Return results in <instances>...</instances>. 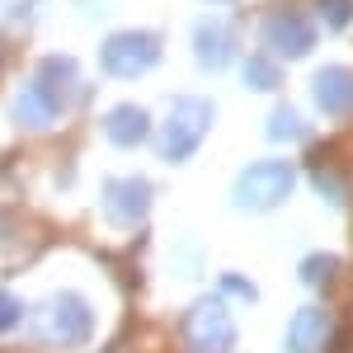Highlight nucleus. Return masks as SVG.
Wrapping results in <instances>:
<instances>
[{"label":"nucleus","mask_w":353,"mask_h":353,"mask_svg":"<svg viewBox=\"0 0 353 353\" xmlns=\"http://www.w3.org/2000/svg\"><path fill=\"white\" fill-rule=\"evenodd\" d=\"M19 316H24V306H19V297H14V292H0V334L19 325Z\"/></svg>","instance_id":"17"},{"label":"nucleus","mask_w":353,"mask_h":353,"mask_svg":"<svg viewBox=\"0 0 353 353\" xmlns=\"http://www.w3.org/2000/svg\"><path fill=\"white\" fill-rule=\"evenodd\" d=\"M193 52H198V61L208 71H221L236 57V28L221 24V19H203V24L193 28Z\"/></svg>","instance_id":"9"},{"label":"nucleus","mask_w":353,"mask_h":353,"mask_svg":"<svg viewBox=\"0 0 353 353\" xmlns=\"http://www.w3.org/2000/svg\"><path fill=\"white\" fill-rule=\"evenodd\" d=\"M311 94H316V104H321L330 118L353 113V71H344V66H325V71H316Z\"/></svg>","instance_id":"10"},{"label":"nucleus","mask_w":353,"mask_h":353,"mask_svg":"<svg viewBox=\"0 0 353 353\" xmlns=\"http://www.w3.org/2000/svg\"><path fill=\"white\" fill-rule=\"evenodd\" d=\"M245 81L254 90H273L278 85V66H269V57H250L245 61Z\"/></svg>","instance_id":"15"},{"label":"nucleus","mask_w":353,"mask_h":353,"mask_svg":"<svg viewBox=\"0 0 353 353\" xmlns=\"http://www.w3.org/2000/svg\"><path fill=\"white\" fill-rule=\"evenodd\" d=\"M104 132H109V141H118V146H137L141 137L151 132V118L141 109H132V104H118V109L104 118Z\"/></svg>","instance_id":"13"},{"label":"nucleus","mask_w":353,"mask_h":353,"mask_svg":"<svg viewBox=\"0 0 353 353\" xmlns=\"http://www.w3.org/2000/svg\"><path fill=\"white\" fill-rule=\"evenodd\" d=\"M330 339V311L325 306H301L288 330V349L292 353H321Z\"/></svg>","instance_id":"11"},{"label":"nucleus","mask_w":353,"mask_h":353,"mask_svg":"<svg viewBox=\"0 0 353 353\" xmlns=\"http://www.w3.org/2000/svg\"><path fill=\"white\" fill-rule=\"evenodd\" d=\"M104 212L113 226H137V221L151 212V184L132 179V174H118L104 184Z\"/></svg>","instance_id":"5"},{"label":"nucleus","mask_w":353,"mask_h":353,"mask_svg":"<svg viewBox=\"0 0 353 353\" xmlns=\"http://www.w3.org/2000/svg\"><path fill=\"white\" fill-rule=\"evenodd\" d=\"M221 288H226V292H236V297H245V301H254V283L241 278V273H226V278H221Z\"/></svg>","instance_id":"19"},{"label":"nucleus","mask_w":353,"mask_h":353,"mask_svg":"<svg viewBox=\"0 0 353 353\" xmlns=\"http://www.w3.org/2000/svg\"><path fill=\"white\" fill-rule=\"evenodd\" d=\"M292 179L297 174H292L288 161H259L236 179L231 198H236V208H245V212H269V208H278L292 193Z\"/></svg>","instance_id":"3"},{"label":"nucleus","mask_w":353,"mask_h":353,"mask_svg":"<svg viewBox=\"0 0 353 353\" xmlns=\"http://www.w3.org/2000/svg\"><path fill=\"white\" fill-rule=\"evenodd\" d=\"M94 334V311L76 292H57L38 306V339L52 349H81Z\"/></svg>","instance_id":"1"},{"label":"nucleus","mask_w":353,"mask_h":353,"mask_svg":"<svg viewBox=\"0 0 353 353\" xmlns=\"http://www.w3.org/2000/svg\"><path fill=\"white\" fill-rule=\"evenodd\" d=\"M156 57H161V43L151 33H113L104 43V66L113 76H141Z\"/></svg>","instance_id":"6"},{"label":"nucleus","mask_w":353,"mask_h":353,"mask_svg":"<svg viewBox=\"0 0 353 353\" xmlns=\"http://www.w3.org/2000/svg\"><path fill=\"white\" fill-rule=\"evenodd\" d=\"M269 137H278V141H292V137H306V128H301V118H297L292 109H273Z\"/></svg>","instance_id":"14"},{"label":"nucleus","mask_w":353,"mask_h":353,"mask_svg":"<svg viewBox=\"0 0 353 353\" xmlns=\"http://www.w3.org/2000/svg\"><path fill=\"white\" fill-rule=\"evenodd\" d=\"M208 123H212V104L208 99H174L170 118L161 123V132H156V151H161L165 161L193 156V146L203 141Z\"/></svg>","instance_id":"2"},{"label":"nucleus","mask_w":353,"mask_h":353,"mask_svg":"<svg viewBox=\"0 0 353 353\" xmlns=\"http://www.w3.org/2000/svg\"><path fill=\"white\" fill-rule=\"evenodd\" d=\"M184 344L193 353H231L236 344V321L217 297L193 301V311L184 316Z\"/></svg>","instance_id":"4"},{"label":"nucleus","mask_w":353,"mask_h":353,"mask_svg":"<svg viewBox=\"0 0 353 353\" xmlns=\"http://www.w3.org/2000/svg\"><path fill=\"white\" fill-rule=\"evenodd\" d=\"M330 273H334V254H311V259H301V283H306V288H321Z\"/></svg>","instance_id":"16"},{"label":"nucleus","mask_w":353,"mask_h":353,"mask_svg":"<svg viewBox=\"0 0 353 353\" xmlns=\"http://www.w3.org/2000/svg\"><path fill=\"white\" fill-rule=\"evenodd\" d=\"M321 10H325V19L334 28H344V24H349V14H353V0H321Z\"/></svg>","instance_id":"18"},{"label":"nucleus","mask_w":353,"mask_h":353,"mask_svg":"<svg viewBox=\"0 0 353 353\" xmlns=\"http://www.w3.org/2000/svg\"><path fill=\"white\" fill-rule=\"evenodd\" d=\"M10 113H14V123H19V128H52L57 118H61V109H57L52 99H43V94H38L33 85L14 94V104H10Z\"/></svg>","instance_id":"12"},{"label":"nucleus","mask_w":353,"mask_h":353,"mask_svg":"<svg viewBox=\"0 0 353 353\" xmlns=\"http://www.w3.org/2000/svg\"><path fill=\"white\" fill-rule=\"evenodd\" d=\"M264 43L278 57H306L311 43H316V28L306 24L301 14H273L269 24H264Z\"/></svg>","instance_id":"8"},{"label":"nucleus","mask_w":353,"mask_h":353,"mask_svg":"<svg viewBox=\"0 0 353 353\" xmlns=\"http://www.w3.org/2000/svg\"><path fill=\"white\" fill-rule=\"evenodd\" d=\"M33 90L43 94V99H52L57 109H66V104H76L81 99V71H76V61H66V57H48L43 66H38V76H33Z\"/></svg>","instance_id":"7"}]
</instances>
